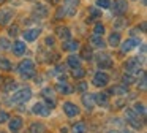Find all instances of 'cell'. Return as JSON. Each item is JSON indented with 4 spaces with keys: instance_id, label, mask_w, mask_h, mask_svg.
Instances as JSON below:
<instances>
[{
    "instance_id": "cell-1",
    "label": "cell",
    "mask_w": 147,
    "mask_h": 133,
    "mask_svg": "<svg viewBox=\"0 0 147 133\" xmlns=\"http://www.w3.org/2000/svg\"><path fill=\"white\" fill-rule=\"evenodd\" d=\"M30 98H32V89L30 87H22V89H18L14 94L10 95L8 105H22V103H27Z\"/></svg>"
},
{
    "instance_id": "cell-2",
    "label": "cell",
    "mask_w": 147,
    "mask_h": 133,
    "mask_svg": "<svg viewBox=\"0 0 147 133\" xmlns=\"http://www.w3.org/2000/svg\"><path fill=\"white\" fill-rule=\"evenodd\" d=\"M16 71L19 73L21 76H24V78H30V76L35 75V62H33L32 59H24L22 62L18 65Z\"/></svg>"
},
{
    "instance_id": "cell-3",
    "label": "cell",
    "mask_w": 147,
    "mask_h": 133,
    "mask_svg": "<svg viewBox=\"0 0 147 133\" xmlns=\"http://www.w3.org/2000/svg\"><path fill=\"white\" fill-rule=\"evenodd\" d=\"M109 8L112 10V13L115 16H122L128 11V2L127 0H114V2H111Z\"/></svg>"
},
{
    "instance_id": "cell-4",
    "label": "cell",
    "mask_w": 147,
    "mask_h": 133,
    "mask_svg": "<svg viewBox=\"0 0 147 133\" xmlns=\"http://www.w3.org/2000/svg\"><path fill=\"white\" fill-rule=\"evenodd\" d=\"M92 84L95 87H105V86L109 84V75L105 71H96L93 75V79H92Z\"/></svg>"
},
{
    "instance_id": "cell-5",
    "label": "cell",
    "mask_w": 147,
    "mask_h": 133,
    "mask_svg": "<svg viewBox=\"0 0 147 133\" xmlns=\"http://www.w3.org/2000/svg\"><path fill=\"white\" fill-rule=\"evenodd\" d=\"M51 111H52L51 108L46 103H43V101H38V103H35L32 106V113L36 114V116H40V117H48L49 114H51Z\"/></svg>"
},
{
    "instance_id": "cell-6",
    "label": "cell",
    "mask_w": 147,
    "mask_h": 133,
    "mask_svg": "<svg viewBox=\"0 0 147 133\" xmlns=\"http://www.w3.org/2000/svg\"><path fill=\"white\" fill-rule=\"evenodd\" d=\"M125 73L128 75H138L141 73V63H139V59H128L127 63H125Z\"/></svg>"
},
{
    "instance_id": "cell-7",
    "label": "cell",
    "mask_w": 147,
    "mask_h": 133,
    "mask_svg": "<svg viewBox=\"0 0 147 133\" xmlns=\"http://www.w3.org/2000/svg\"><path fill=\"white\" fill-rule=\"evenodd\" d=\"M40 33H41V29H40V27H29V29H26V30L22 32L24 41H26V43H32V41H35L36 38L40 37Z\"/></svg>"
},
{
    "instance_id": "cell-8",
    "label": "cell",
    "mask_w": 147,
    "mask_h": 133,
    "mask_svg": "<svg viewBox=\"0 0 147 133\" xmlns=\"http://www.w3.org/2000/svg\"><path fill=\"white\" fill-rule=\"evenodd\" d=\"M62 108H63V113L67 114L68 117H76V116H79V113H81L79 106H78L76 103H73V101H63Z\"/></svg>"
},
{
    "instance_id": "cell-9",
    "label": "cell",
    "mask_w": 147,
    "mask_h": 133,
    "mask_svg": "<svg viewBox=\"0 0 147 133\" xmlns=\"http://www.w3.org/2000/svg\"><path fill=\"white\" fill-rule=\"evenodd\" d=\"M122 46H120V51L123 54H128V52H131L133 49H136V46H139V38H128V40H125L123 43H120Z\"/></svg>"
},
{
    "instance_id": "cell-10",
    "label": "cell",
    "mask_w": 147,
    "mask_h": 133,
    "mask_svg": "<svg viewBox=\"0 0 147 133\" xmlns=\"http://www.w3.org/2000/svg\"><path fill=\"white\" fill-rule=\"evenodd\" d=\"M125 117H127V120L130 122V125H133L134 128H141V127L144 125V124L139 120V114H136L133 109H127V111H125Z\"/></svg>"
},
{
    "instance_id": "cell-11",
    "label": "cell",
    "mask_w": 147,
    "mask_h": 133,
    "mask_svg": "<svg viewBox=\"0 0 147 133\" xmlns=\"http://www.w3.org/2000/svg\"><path fill=\"white\" fill-rule=\"evenodd\" d=\"M14 10L13 8H2L0 10V25H8L13 21Z\"/></svg>"
},
{
    "instance_id": "cell-12",
    "label": "cell",
    "mask_w": 147,
    "mask_h": 133,
    "mask_svg": "<svg viewBox=\"0 0 147 133\" xmlns=\"http://www.w3.org/2000/svg\"><path fill=\"white\" fill-rule=\"evenodd\" d=\"M10 49L13 51V54L16 57H21V56H24L26 51H27V43L24 40H18V41H14V43L11 44Z\"/></svg>"
},
{
    "instance_id": "cell-13",
    "label": "cell",
    "mask_w": 147,
    "mask_h": 133,
    "mask_svg": "<svg viewBox=\"0 0 147 133\" xmlns=\"http://www.w3.org/2000/svg\"><path fill=\"white\" fill-rule=\"evenodd\" d=\"M79 3V0H63V10L67 16H74L76 14V6Z\"/></svg>"
},
{
    "instance_id": "cell-14",
    "label": "cell",
    "mask_w": 147,
    "mask_h": 133,
    "mask_svg": "<svg viewBox=\"0 0 147 133\" xmlns=\"http://www.w3.org/2000/svg\"><path fill=\"white\" fill-rule=\"evenodd\" d=\"M96 62H98V66H100L101 70L111 68V66L114 65V62H112V59H111V56H109V54H100Z\"/></svg>"
},
{
    "instance_id": "cell-15",
    "label": "cell",
    "mask_w": 147,
    "mask_h": 133,
    "mask_svg": "<svg viewBox=\"0 0 147 133\" xmlns=\"http://www.w3.org/2000/svg\"><path fill=\"white\" fill-rule=\"evenodd\" d=\"M79 41H76V40H65L63 43H62V49L63 51H67V52H76L78 49H79Z\"/></svg>"
},
{
    "instance_id": "cell-16",
    "label": "cell",
    "mask_w": 147,
    "mask_h": 133,
    "mask_svg": "<svg viewBox=\"0 0 147 133\" xmlns=\"http://www.w3.org/2000/svg\"><path fill=\"white\" fill-rule=\"evenodd\" d=\"M22 125H24V122H22V119L21 117H13V119H8V128H10V132H13V133H18L21 128H22Z\"/></svg>"
},
{
    "instance_id": "cell-17",
    "label": "cell",
    "mask_w": 147,
    "mask_h": 133,
    "mask_svg": "<svg viewBox=\"0 0 147 133\" xmlns=\"http://www.w3.org/2000/svg\"><path fill=\"white\" fill-rule=\"evenodd\" d=\"M89 43H90V46L95 48V49H105V48H106L105 40H103L101 37H96V35H93V37L90 38Z\"/></svg>"
},
{
    "instance_id": "cell-18",
    "label": "cell",
    "mask_w": 147,
    "mask_h": 133,
    "mask_svg": "<svg viewBox=\"0 0 147 133\" xmlns=\"http://www.w3.org/2000/svg\"><path fill=\"white\" fill-rule=\"evenodd\" d=\"M93 100H95L96 105H100V106H103V108H108L109 106V97L106 94H96V95H93Z\"/></svg>"
},
{
    "instance_id": "cell-19",
    "label": "cell",
    "mask_w": 147,
    "mask_h": 133,
    "mask_svg": "<svg viewBox=\"0 0 147 133\" xmlns=\"http://www.w3.org/2000/svg\"><path fill=\"white\" fill-rule=\"evenodd\" d=\"M55 90L59 92V94H63V95H68V94H71V92L74 90L73 87H71L68 82H59L57 86H55Z\"/></svg>"
},
{
    "instance_id": "cell-20",
    "label": "cell",
    "mask_w": 147,
    "mask_h": 133,
    "mask_svg": "<svg viewBox=\"0 0 147 133\" xmlns=\"http://www.w3.org/2000/svg\"><path fill=\"white\" fill-rule=\"evenodd\" d=\"M67 63H68V65H70L71 68L74 70V68H78V66H81V57L71 52L70 56H68V59H67Z\"/></svg>"
},
{
    "instance_id": "cell-21",
    "label": "cell",
    "mask_w": 147,
    "mask_h": 133,
    "mask_svg": "<svg viewBox=\"0 0 147 133\" xmlns=\"http://www.w3.org/2000/svg\"><path fill=\"white\" fill-rule=\"evenodd\" d=\"M108 44L111 48H117L119 44H120V33H119V32H112L108 38Z\"/></svg>"
},
{
    "instance_id": "cell-22",
    "label": "cell",
    "mask_w": 147,
    "mask_h": 133,
    "mask_svg": "<svg viewBox=\"0 0 147 133\" xmlns=\"http://www.w3.org/2000/svg\"><path fill=\"white\" fill-rule=\"evenodd\" d=\"M82 103H84V106L87 108V111H92V109H93V106H95V100H93V95H87V94H84V95H82Z\"/></svg>"
},
{
    "instance_id": "cell-23",
    "label": "cell",
    "mask_w": 147,
    "mask_h": 133,
    "mask_svg": "<svg viewBox=\"0 0 147 133\" xmlns=\"http://www.w3.org/2000/svg\"><path fill=\"white\" fill-rule=\"evenodd\" d=\"M109 92L114 95H119V97H122V95H125L128 92V87L125 84H120V86H114V87L109 89Z\"/></svg>"
},
{
    "instance_id": "cell-24",
    "label": "cell",
    "mask_w": 147,
    "mask_h": 133,
    "mask_svg": "<svg viewBox=\"0 0 147 133\" xmlns=\"http://www.w3.org/2000/svg\"><path fill=\"white\" fill-rule=\"evenodd\" d=\"M30 133H46V125L43 122H32Z\"/></svg>"
},
{
    "instance_id": "cell-25",
    "label": "cell",
    "mask_w": 147,
    "mask_h": 133,
    "mask_svg": "<svg viewBox=\"0 0 147 133\" xmlns=\"http://www.w3.org/2000/svg\"><path fill=\"white\" fill-rule=\"evenodd\" d=\"M13 70V63L7 57H0V71H11Z\"/></svg>"
},
{
    "instance_id": "cell-26",
    "label": "cell",
    "mask_w": 147,
    "mask_h": 133,
    "mask_svg": "<svg viewBox=\"0 0 147 133\" xmlns=\"http://www.w3.org/2000/svg\"><path fill=\"white\" fill-rule=\"evenodd\" d=\"M71 133H87V125L84 122H76L71 127Z\"/></svg>"
},
{
    "instance_id": "cell-27",
    "label": "cell",
    "mask_w": 147,
    "mask_h": 133,
    "mask_svg": "<svg viewBox=\"0 0 147 133\" xmlns=\"http://www.w3.org/2000/svg\"><path fill=\"white\" fill-rule=\"evenodd\" d=\"M57 32H59V33H57V37L59 38H62V40H70V38H71V33H70V29H68V27H60V29H57Z\"/></svg>"
},
{
    "instance_id": "cell-28",
    "label": "cell",
    "mask_w": 147,
    "mask_h": 133,
    "mask_svg": "<svg viewBox=\"0 0 147 133\" xmlns=\"http://www.w3.org/2000/svg\"><path fill=\"white\" fill-rule=\"evenodd\" d=\"M48 13H49V10L46 5H38L35 8V16H38V18H46Z\"/></svg>"
},
{
    "instance_id": "cell-29",
    "label": "cell",
    "mask_w": 147,
    "mask_h": 133,
    "mask_svg": "<svg viewBox=\"0 0 147 133\" xmlns=\"http://www.w3.org/2000/svg\"><path fill=\"white\" fill-rule=\"evenodd\" d=\"M105 32H106L105 25H103L101 22H96L95 27H93V35H96V37H103V35H105Z\"/></svg>"
},
{
    "instance_id": "cell-30",
    "label": "cell",
    "mask_w": 147,
    "mask_h": 133,
    "mask_svg": "<svg viewBox=\"0 0 147 133\" xmlns=\"http://www.w3.org/2000/svg\"><path fill=\"white\" fill-rule=\"evenodd\" d=\"M10 46H11V43H10V40H8V38H5V37L0 38V51L10 49Z\"/></svg>"
},
{
    "instance_id": "cell-31",
    "label": "cell",
    "mask_w": 147,
    "mask_h": 133,
    "mask_svg": "<svg viewBox=\"0 0 147 133\" xmlns=\"http://www.w3.org/2000/svg\"><path fill=\"white\" fill-rule=\"evenodd\" d=\"M96 6H98L100 10H109L111 0H96Z\"/></svg>"
},
{
    "instance_id": "cell-32",
    "label": "cell",
    "mask_w": 147,
    "mask_h": 133,
    "mask_svg": "<svg viewBox=\"0 0 147 133\" xmlns=\"http://www.w3.org/2000/svg\"><path fill=\"white\" fill-rule=\"evenodd\" d=\"M134 113L141 114V116H146V106H144V103H136L134 105Z\"/></svg>"
},
{
    "instance_id": "cell-33",
    "label": "cell",
    "mask_w": 147,
    "mask_h": 133,
    "mask_svg": "<svg viewBox=\"0 0 147 133\" xmlns=\"http://www.w3.org/2000/svg\"><path fill=\"white\" fill-rule=\"evenodd\" d=\"M73 76H74L76 79H81V78H84V76H86V71H84L81 66H78V68L73 70Z\"/></svg>"
},
{
    "instance_id": "cell-34",
    "label": "cell",
    "mask_w": 147,
    "mask_h": 133,
    "mask_svg": "<svg viewBox=\"0 0 147 133\" xmlns=\"http://www.w3.org/2000/svg\"><path fill=\"white\" fill-rule=\"evenodd\" d=\"M8 119H10V114L5 111H0V124H7Z\"/></svg>"
},
{
    "instance_id": "cell-35",
    "label": "cell",
    "mask_w": 147,
    "mask_h": 133,
    "mask_svg": "<svg viewBox=\"0 0 147 133\" xmlns=\"http://www.w3.org/2000/svg\"><path fill=\"white\" fill-rule=\"evenodd\" d=\"M133 81H134V78H133L131 75H128V73H125V75H123V84H125V86L131 84Z\"/></svg>"
},
{
    "instance_id": "cell-36",
    "label": "cell",
    "mask_w": 147,
    "mask_h": 133,
    "mask_svg": "<svg viewBox=\"0 0 147 133\" xmlns=\"http://www.w3.org/2000/svg\"><path fill=\"white\" fill-rule=\"evenodd\" d=\"M3 89H5L7 92H10L11 89H13V90H14V89H18V86H16V82H14V81H8V82H7V86H5Z\"/></svg>"
},
{
    "instance_id": "cell-37",
    "label": "cell",
    "mask_w": 147,
    "mask_h": 133,
    "mask_svg": "<svg viewBox=\"0 0 147 133\" xmlns=\"http://www.w3.org/2000/svg\"><path fill=\"white\" fill-rule=\"evenodd\" d=\"M79 57H81V59H82V57H84V59H86V57H89L87 60H90V59H92V51H90V49H87V48H84L82 56H79Z\"/></svg>"
},
{
    "instance_id": "cell-38",
    "label": "cell",
    "mask_w": 147,
    "mask_h": 133,
    "mask_svg": "<svg viewBox=\"0 0 147 133\" xmlns=\"http://www.w3.org/2000/svg\"><path fill=\"white\" fill-rule=\"evenodd\" d=\"M45 43H46V46H48V48H52V46L55 44V38H54V37H48V38L45 40Z\"/></svg>"
},
{
    "instance_id": "cell-39",
    "label": "cell",
    "mask_w": 147,
    "mask_h": 133,
    "mask_svg": "<svg viewBox=\"0 0 147 133\" xmlns=\"http://www.w3.org/2000/svg\"><path fill=\"white\" fill-rule=\"evenodd\" d=\"M87 87H89V84H87V82H79V84L76 86V90L78 92H84Z\"/></svg>"
},
{
    "instance_id": "cell-40",
    "label": "cell",
    "mask_w": 147,
    "mask_h": 133,
    "mask_svg": "<svg viewBox=\"0 0 147 133\" xmlns=\"http://www.w3.org/2000/svg\"><path fill=\"white\" fill-rule=\"evenodd\" d=\"M10 35H18V32H19V27L18 25H13V27H10Z\"/></svg>"
},
{
    "instance_id": "cell-41",
    "label": "cell",
    "mask_w": 147,
    "mask_h": 133,
    "mask_svg": "<svg viewBox=\"0 0 147 133\" xmlns=\"http://www.w3.org/2000/svg\"><path fill=\"white\" fill-rule=\"evenodd\" d=\"M89 11H90V14H92V18H96V16L101 14V11H98V10H95V8H90Z\"/></svg>"
},
{
    "instance_id": "cell-42",
    "label": "cell",
    "mask_w": 147,
    "mask_h": 133,
    "mask_svg": "<svg viewBox=\"0 0 147 133\" xmlns=\"http://www.w3.org/2000/svg\"><path fill=\"white\" fill-rule=\"evenodd\" d=\"M123 133H134V132H130V130H125Z\"/></svg>"
},
{
    "instance_id": "cell-43",
    "label": "cell",
    "mask_w": 147,
    "mask_h": 133,
    "mask_svg": "<svg viewBox=\"0 0 147 133\" xmlns=\"http://www.w3.org/2000/svg\"><path fill=\"white\" fill-rule=\"evenodd\" d=\"M108 133H119V132H115V130H114V132H112V130H111V132H108Z\"/></svg>"
},
{
    "instance_id": "cell-44",
    "label": "cell",
    "mask_w": 147,
    "mask_h": 133,
    "mask_svg": "<svg viewBox=\"0 0 147 133\" xmlns=\"http://www.w3.org/2000/svg\"><path fill=\"white\" fill-rule=\"evenodd\" d=\"M5 2V0H0V5H2V3H3Z\"/></svg>"
},
{
    "instance_id": "cell-45",
    "label": "cell",
    "mask_w": 147,
    "mask_h": 133,
    "mask_svg": "<svg viewBox=\"0 0 147 133\" xmlns=\"http://www.w3.org/2000/svg\"><path fill=\"white\" fill-rule=\"evenodd\" d=\"M0 133H5V132H0Z\"/></svg>"
}]
</instances>
